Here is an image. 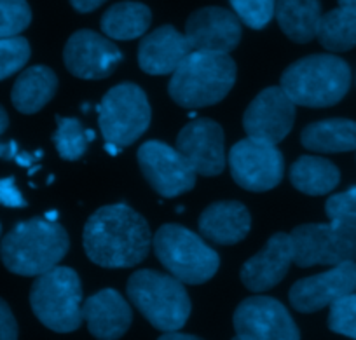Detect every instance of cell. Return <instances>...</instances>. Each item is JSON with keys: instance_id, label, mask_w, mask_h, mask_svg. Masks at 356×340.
<instances>
[{"instance_id": "1", "label": "cell", "mask_w": 356, "mask_h": 340, "mask_svg": "<svg viewBox=\"0 0 356 340\" xmlns=\"http://www.w3.org/2000/svg\"><path fill=\"white\" fill-rule=\"evenodd\" d=\"M86 255L107 269L135 267L149 255L152 236L145 218L128 204L97 209L84 225Z\"/></svg>"}, {"instance_id": "2", "label": "cell", "mask_w": 356, "mask_h": 340, "mask_svg": "<svg viewBox=\"0 0 356 340\" xmlns=\"http://www.w3.org/2000/svg\"><path fill=\"white\" fill-rule=\"evenodd\" d=\"M70 248L63 227L46 218L19 222L0 241V259L18 276H40L63 260Z\"/></svg>"}, {"instance_id": "3", "label": "cell", "mask_w": 356, "mask_h": 340, "mask_svg": "<svg viewBox=\"0 0 356 340\" xmlns=\"http://www.w3.org/2000/svg\"><path fill=\"white\" fill-rule=\"evenodd\" d=\"M236 82V63L229 54L193 51L173 72L168 92L186 108L222 102Z\"/></svg>"}, {"instance_id": "4", "label": "cell", "mask_w": 356, "mask_h": 340, "mask_svg": "<svg viewBox=\"0 0 356 340\" xmlns=\"http://www.w3.org/2000/svg\"><path fill=\"white\" fill-rule=\"evenodd\" d=\"M351 86V68L332 54H311L290 65L282 75V89L296 105L332 106Z\"/></svg>"}, {"instance_id": "5", "label": "cell", "mask_w": 356, "mask_h": 340, "mask_svg": "<svg viewBox=\"0 0 356 340\" xmlns=\"http://www.w3.org/2000/svg\"><path fill=\"white\" fill-rule=\"evenodd\" d=\"M126 291L140 314L163 333L180 332L193 311L182 281L157 270L142 269L133 273Z\"/></svg>"}, {"instance_id": "6", "label": "cell", "mask_w": 356, "mask_h": 340, "mask_svg": "<svg viewBox=\"0 0 356 340\" xmlns=\"http://www.w3.org/2000/svg\"><path fill=\"white\" fill-rule=\"evenodd\" d=\"M30 305L35 318L56 333H70L81 326L82 286L70 267H53L37 276L30 290Z\"/></svg>"}, {"instance_id": "7", "label": "cell", "mask_w": 356, "mask_h": 340, "mask_svg": "<svg viewBox=\"0 0 356 340\" xmlns=\"http://www.w3.org/2000/svg\"><path fill=\"white\" fill-rule=\"evenodd\" d=\"M154 253L173 277L187 284L210 281L220 267V257L193 231L166 223L152 239Z\"/></svg>"}, {"instance_id": "8", "label": "cell", "mask_w": 356, "mask_h": 340, "mask_svg": "<svg viewBox=\"0 0 356 340\" xmlns=\"http://www.w3.org/2000/svg\"><path fill=\"white\" fill-rule=\"evenodd\" d=\"M105 143L124 149L140 138L150 124V103L145 91L133 82L108 89L97 106Z\"/></svg>"}, {"instance_id": "9", "label": "cell", "mask_w": 356, "mask_h": 340, "mask_svg": "<svg viewBox=\"0 0 356 340\" xmlns=\"http://www.w3.org/2000/svg\"><path fill=\"white\" fill-rule=\"evenodd\" d=\"M293 262L299 267L339 266L356 260V227L344 223H306L290 234Z\"/></svg>"}, {"instance_id": "10", "label": "cell", "mask_w": 356, "mask_h": 340, "mask_svg": "<svg viewBox=\"0 0 356 340\" xmlns=\"http://www.w3.org/2000/svg\"><path fill=\"white\" fill-rule=\"evenodd\" d=\"M227 159L236 184L252 192L271 191L285 173V159L278 147L250 136L234 143Z\"/></svg>"}, {"instance_id": "11", "label": "cell", "mask_w": 356, "mask_h": 340, "mask_svg": "<svg viewBox=\"0 0 356 340\" xmlns=\"http://www.w3.org/2000/svg\"><path fill=\"white\" fill-rule=\"evenodd\" d=\"M236 337L241 340H300L289 309L273 297L255 295L236 307L232 316Z\"/></svg>"}, {"instance_id": "12", "label": "cell", "mask_w": 356, "mask_h": 340, "mask_svg": "<svg viewBox=\"0 0 356 340\" xmlns=\"http://www.w3.org/2000/svg\"><path fill=\"white\" fill-rule=\"evenodd\" d=\"M138 166L150 187L163 197H177L193 191L196 171L177 149L159 140L140 145Z\"/></svg>"}, {"instance_id": "13", "label": "cell", "mask_w": 356, "mask_h": 340, "mask_svg": "<svg viewBox=\"0 0 356 340\" xmlns=\"http://www.w3.org/2000/svg\"><path fill=\"white\" fill-rule=\"evenodd\" d=\"M296 122V103L282 86L267 88L255 96L243 118V128L250 138L280 143L292 131Z\"/></svg>"}, {"instance_id": "14", "label": "cell", "mask_w": 356, "mask_h": 340, "mask_svg": "<svg viewBox=\"0 0 356 340\" xmlns=\"http://www.w3.org/2000/svg\"><path fill=\"white\" fill-rule=\"evenodd\" d=\"M67 70L79 79H105L121 65L122 53L114 42L91 30H79L63 49Z\"/></svg>"}, {"instance_id": "15", "label": "cell", "mask_w": 356, "mask_h": 340, "mask_svg": "<svg viewBox=\"0 0 356 340\" xmlns=\"http://www.w3.org/2000/svg\"><path fill=\"white\" fill-rule=\"evenodd\" d=\"M356 291V262H344L316 276L299 280L290 288V304L299 312H316Z\"/></svg>"}, {"instance_id": "16", "label": "cell", "mask_w": 356, "mask_h": 340, "mask_svg": "<svg viewBox=\"0 0 356 340\" xmlns=\"http://www.w3.org/2000/svg\"><path fill=\"white\" fill-rule=\"evenodd\" d=\"M177 150L197 175L215 177L225 168L224 131L211 119H196L178 133Z\"/></svg>"}, {"instance_id": "17", "label": "cell", "mask_w": 356, "mask_h": 340, "mask_svg": "<svg viewBox=\"0 0 356 340\" xmlns=\"http://www.w3.org/2000/svg\"><path fill=\"white\" fill-rule=\"evenodd\" d=\"M241 22L224 8H203L189 16L186 37L193 51L229 54L241 40Z\"/></svg>"}, {"instance_id": "18", "label": "cell", "mask_w": 356, "mask_h": 340, "mask_svg": "<svg viewBox=\"0 0 356 340\" xmlns=\"http://www.w3.org/2000/svg\"><path fill=\"white\" fill-rule=\"evenodd\" d=\"M292 262V238L285 232H278L271 236V239L257 255L243 264L239 277L250 291L262 293L282 283Z\"/></svg>"}, {"instance_id": "19", "label": "cell", "mask_w": 356, "mask_h": 340, "mask_svg": "<svg viewBox=\"0 0 356 340\" xmlns=\"http://www.w3.org/2000/svg\"><path fill=\"white\" fill-rule=\"evenodd\" d=\"M82 319L98 340H119L129 330L133 311L118 290L105 288L82 304Z\"/></svg>"}, {"instance_id": "20", "label": "cell", "mask_w": 356, "mask_h": 340, "mask_svg": "<svg viewBox=\"0 0 356 340\" xmlns=\"http://www.w3.org/2000/svg\"><path fill=\"white\" fill-rule=\"evenodd\" d=\"M193 53L186 33L175 26L164 25L145 35L138 47V65L145 74H173L189 54Z\"/></svg>"}, {"instance_id": "21", "label": "cell", "mask_w": 356, "mask_h": 340, "mask_svg": "<svg viewBox=\"0 0 356 340\" xmlns=\"http://www.w3.org/2000/svg\"><path fill=\"white\" fill-rule=\"evenodd\" d=\"M252 227V216L238 201H218L208 206L200 216V232L217 245H236L243 241Z\"/></svg>"}, {"instance_id": "22", "label": "cell", "mask_w": 356, "mask_h": 340, "mask_svg": "<svg viewBox=\"0 0 356 340\" xmlns=\"http://www.w3.org/2000/svg\"><path fill=\"white\" fill-rule=\"evenodd\" d=\"M58 89V77L49 67L26 68L13 86V105L22 113H35L51 102Z\"/></svg>"}, {"instance_id": "23", "label": "cell", "mask_w": 356, "mask_h": 340, "mask_svg": "<svg viewBox=\"0 0 356 340\" xmlns=\"http://www.w3.org/2000/svg\"><path fill=\"white\" fill-rule=\"evenodd\" d=\"M300 142L313 152H351L356 150V121L325 119L313 122L302 129Z\"/></svg>"}, {"instance_id": "24", "label": "cell", "mask_w": 356, "mask_h": 340, "mask_svg": "<svg viewBox=\"0 0 356 340\" xmlns=\"http://www.w3.org/2000/svg\"><path fill=\"white\" fill-rule=\"evenodd\" d=\"M280 29L293 42L306 44L316 37L321 19L320 0H276Z\"/></svg>"}, {"instance_id": "25", "label": "cell", "mask_w": 356, "mask_h": 340, "mask_svg": "<svg viewBox=\"0 0 356 340\" xmlns=\"http://www.w3.org/2000/svg\"><path fill=\"white\" fill-rule=\"evenodd\" d=\"M290 181L297 191L307 195H325L341 181L337 166L328 159L302 156L290 168Z\"/></svg>"}, {"instance_id": "26", "label": "cell", "mask_w": 356, "mask_h": 340, "mask_svg": "<svg viewBox=\"0 0 356 340\" xmlns=\"http://www.w3.org/2000/svg\"><path fill=\"white\" fill-rule=\"evenodd\" d=\"M152 13L140 2H119L102 16V32L114 40H133L149 30Z\"/></svg>"}, {"instance_id": "27", "label": "cell", "mask_w": 356, "mask_h": 340, "mask_svg": "<svg viewBox=\"0 0 356 340\" xmlns=\"http://www.w3.org/2000/svg\"><path fill=\"white\" fill-rule=\"evenodd\" d=\"M316 37L325 49L334 53L353 49L356 46V13L337 8L321 15Z\"/></svg>"}, {"instance_id": "28", "label": "cell", "mask_w": 356, "mask_h": 340, "mask_svg": "<svg viewBox=\"0 0 356 340\" xmlns=\"http://www.w3.org/2000/svg\"><path fill=\"white\" fill-rule=\"evenodd\" d=\"M56 124L58 128L53 135V142L61 159H81L89 147L88 138H86V129H82L81 122L74 118H60L58 115Z\"/></svg>"}, {"instance_id": "29", "label": "cell", "mask_w": 356, "mask_h": 340, "mask_svg": "<svg viewBox=\"0 0 356 340\" xmlns=\"http://www.w3.org/2000/svg\"><path fill=\"white\" fill-rule=\"evenodd\" d=\"M30 22L32 9L26 0H0V39L18 37Z\"/></svg>"}, {"instance_id": "30", "label": "cell", "mask_w": 356, "mask_h": 340, "mask_svg": "<svg viewBox=\"0 0 356 340\" xmlns=\"http://www.w3.org/2000/svg\"><path fill=\"white\" fill-rule=\"evenodd\" d=\"M239 22L253 30L269 25L276 13V0H229Z\"/></svg>"}, {"instance_id": "31", "label": "cell", "mask_w": 356, "mask_h": 340, "mask_svg": "<svg viewBox=\"0 0 356 340\" xmlns=\"http://www.w3.org/2000/svg\"><path fill=\"white\" fill-rule=\"evenodd\" d=\"M30 44L25 37L0 39V81L22 70L30 60Z\"/></svg>"}, {"instance_id": "32", "label": "cell", "mask_w": 356, "mask_h": 340, "mask_svg": "<svg viewBox=\"0 0 356 340\" xmlns=\"http://www.w3.org/2000/svg\"><path fill=\"white\" fill-rule=\"evenodd\" d=\"M328 328L356 340V293H349L330 305Z\"/></svg>"}, {"instance_id": "33", "label": "cell", "mask_w": 356, "mask_h": 340, "mask_svg": "<svg viewBox=\"0 0 356 340\" xmlns=\"http://www.w3.org/2000/svg\"><path fill=\"white\" fill-rule=\"evenodd\" d=\"M325 211L330 222L356 227V187L332 195L325 204Z\"/></svg>"}, {"instance_id": "34", "label": "cell", "mask_w": 356, "mask_h": 340, "mask_svg": "<svg viewBox=\"0 0 356 340\" xmlns=\"http://www.w3.org/2000/svg\"><path fill=\"white\" fill-rule=\"evenodd\" d=\"M0 204L8 208H25L26 201L19 188L16 187L15 178H0Z\"/></svg>"}, {"instance_id": "35", "label": "cell", "mask_w": 356, "mask_h": 340, "mask_svg": "<svg viewBox=\"0 0 356 340\" xmlns=\"http://www.w3.org/2000/svg\"><path fill=\"white\" fill-rule=\"evenodd\" d=\"M0 340H18V323L8 302L0 298Z\"/></svg>"}, {"instance_id": "36", "label": "cell", "mask_w": 356, "mask_h": 340, "mask_svg": "<svg viewBox=\"0 0 356 340\" xmlns=\"http://www.w3.org/2000/svg\"><path fill=\"white\" fill-rule=\"evenodd\" d=\"M105 2L107 0H70L72 8L77 13H91L100 8L102 4H105Z\"/></svg>"}, {"instance_id": "37", "label": "cell", "mask_w": 356, "mask_h": 340, "mask_svg": "<svg viewBox=\"0 0 356 340\" xmlns=\"http://www.w3.org/2000/svg\"><path fill=\"white\" fill-rule=\"evenodd\" d=\"M157 340H203L196 335H191V333H180V332H166L159 337Z\"/></svg>"}, {"instance_id": "38", "label": "cell", "mask_w": 356, "mask_h": 340, "mask_svg": "<svg viewBox=\"0 0 356 340\" xmlns=\"http://www.w3.org/2000/svg\"><path fill=\"white\" fill-rule=\"evenodd\" d=\"M8 126H9L8 112L4 110V106H0V135L8 129Z\"/></svg>"}, {"instance_id": "39", "label": "cell", "mask_w": 356, "mask_h": 340, "mask_svg": "<svg viewBox=\"0 0 356 340\" xmlns=\"http://www.w3.org/2000/svg\"><path fill=\"white\" fill-rule=\"evenodd\" d=\"M339 6L344 9H349V11L356 13V0H339Z\"/></svg>"}, {"instance_id": "40", "label": "cell", "mask_w": 356, "mask_h": 340, "mask_svg": "<svg viewBox=\"0 0 356 340\" xmlns=\"http://www.w3.org/2000/svg\"><path fill=\"white\" fill-rule=\"evenodd\" d=\"M105 150H107L108 154H111V156H118L119 154V147H115V145H111V143H105Z\"/></svg>"}, {"instance_id": "41", "label": "cell", "mask_w": 356, "mask_h": 340, "mask_svg": "<svg viewBox=\"0 0 356 340\" xmlns=\"http://www.w3.org/2000/svg\"><path fill=\"white\" fill-rule=\"evenodd\" d=\"M44 218L49 220V222H56L58 213H56V211H47V213H46V216H44Z\"/></svg>"}, {"instance_id": "42", "label": "cell", "mask_w": 356, "mask_h": 340, "mask_svg": "<svg viewBox=\"0 0 356 340\" xmlns=\"http://www.w3.org/2000/svg\"><path fill=\"white\" fill-rule=\"evenodd\" d=\"M86 138H88L89 143H91L95 138H97V135H95L93 129H86Z\"/></svg>"}, {"instance_id": "43", "label": "cell", "mask_w": 356, "mask_h": 340, "mask_svg": "<svg viewBox=\"0 0 356 340\" xmlns=\"http://www.w3.org/2000/svg\"><path fill=\"white\" fill-rule=\"evenodd\" d=\"M232 340H241V339H239V337H234V339H232Z\"/></svg>"}, {"instance_id": "44", "label": "cell", "mask_w": 356, "mask_h": 340, "mask_svg": "<svg viewBox=\"0 0 356 340\" xmlns=\"http://www.w3.org/2000/svg\"><path fill=\"white\" fill-rule=\"evenodd\" d=\"M0 236H2V225H0Z\"/></svg>"}]
</instances>
